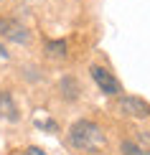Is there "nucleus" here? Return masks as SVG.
I'll use <instances>...</instances> for the list:
<instances>
[{
	"instance_id": "3",
	"label": "nucleus",
	"mask_w": 150,
	"mask_h": 155,
	"mask_svg": "<svg viewBox=\"0 0 150 155\" xmlns=\"http://www.w3.org/2000/svg\"><path fill=\"white\" fill-rule=\"evenodd\" d=\"M89 71H92V79L97 81V87H99L104 94H120V81H117L104 66H92Z\"/></svg>"
},
{
	"instance_id": "2",
	"label": "nucleus",
	"mask_w": 150,
	"mask_h": 155,
	"mask_svg": "<svg viewBox=\"0 0 150 155\" xmlns=\"http://www.w3.org/2000/svg\"><path fill=\"white\" fill-rule=\"evenodd\" d=\"M0 33L13 43H28V38H31L28 28L18 21H10V18H0Z\"/></svg>"
},
{
	"instance_id": "10",
	"label": "nucleus",
	"mask_w": 150,
	"mask_h": 155,
	"mask_svg": "<svg viewBox=\"0 0 150 155\" xmlns=\"http://www.w3.org/2000/svg\"><path fill=\"white\" fill-rule=\"evenodd\" d=\"M5 59H8V51H5L3 46H0V61H5Z\"/></svg>"
},
{
	"instance_id": "5",
	"label": "nucleus",
	"mask_w": 150,
	"mask_h": 155,
	"mask_svg": "<svg viewBox=\"0 0 150 155\" xmlns=\"http://www.w3.org/2000/svg\"><path fill=\"white\" fill-rule=\"evenodd\" d=\"M0 117L3 120H18L15 102H13L10 92H5V89H0Z\"/></svg>"
},
{
	"instance_id": "4",
	"label": "nucleus",
	"mask_w": 150,
	"mask_h": 155,
	"mask_svg": "<svg viewBox=\"0 0 150 155\" xmlns=\"http://www.w3.org/2000/svg\"><path fill=\"white\" fill-rule=\"evenodd\" d=\"M117 109H120L122 114H127V117H148L150 114V107L142 99H138V97H125V99H120L117 102Z\"/></svg>"
},
{
	"instance_id": "8",
	"label": "nucleus",
	"mask_w": 150,
	"mask_h": 155,
	"mask_svg": "<svg viewBox=\"0 0 150 155\" xmlns=\"http://www.w3.org/2000/svg\"><path fill=\"white\" fill-rule=\"evenodd\" d=\"M48 48H51V54H56V56L66 54V43H64V41H54V43H48Z\"/></svg>"
},
{
	"instance_id": "6",
	"label": "nucleus",
	"mask_w": 150,
	"mask_h": 155,
	"mask_svg": "<svg viewBox=\"0 0 150 155\" xmlns=\"http://www.w3.org/2000/svg\"><path fill=\"white\" fill-rule=\"evenodd\" d=\"M122 153L125 155H150V150H142V147L132 145V143H122Z\"/></svg>"
},
{
	"instance_id": "1",
	"label": "nucleus",
	"mask_w": 150,
	"mask_h": 155,
	"mask_svg": "<svg viewBox=\"0 0 150 155\" xmlns=\"http://www.w3.org/2000/svg\"><path fill=\"white\" fill-rule=\"evenodd\" d=\"M69 140H71V145H74L76 150H84V153H99L102 147L107 145L104 132L99 130V125H94V122H89V120L74 122L71 130H69Z\"/></svg>"
},
{
	"instance_id": "7",
	"label": "nucleus",
	"mask_w": 150,
	"mask_h": 155,
	"mask_svg": "<svg viewBox=\"0 0 150 155\" xmlns=\"http://www.w3.org/2000/svg\"><path fill=\"white\" fill-rule=\"evenodd\" d=\"M61 89L66 92V97H69V99H74V97H76V81H74V79H64Z\"/></svg>"
},
{
	"instance_id": "9",
	"label": "nucleus",
	"mask_w": 150,
	"mask_h": 155,
	"mask_svg": "<svg viewBox=\"0 0 150 155\" xmlns=\"http://www.w3.org/2000/svg\"><path fill=\"white\" fill-rule=\"evenodd\" d=\"M23 155H48L46 150H41V147H25Z\"/></svg>"
}]
</instances>
